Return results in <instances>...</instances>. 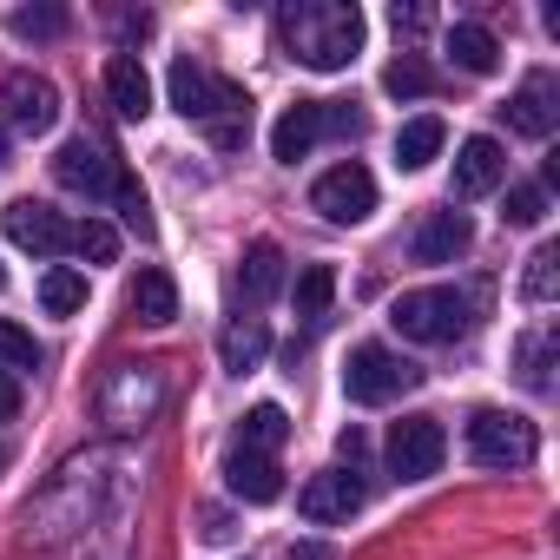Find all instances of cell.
<instances>
[{
  "mask_svg": "<svg viewBox=\"0 0 560 560\" xmlns=\"http://www.w3.org/2000/svg\"><path fill=\"white\" fill-rule=\"evenodd\" d=\"M277 34H284L291 60H304L317 73H343L363 54V14L350 0H298V8L277 14Z\"/></svg>",
  "mask_w": 560,
  "mask_h": 560,
  "instance_id": "6da1fadb",
  "label": "cell"
},
{
  "mask_svg": "<svg viewBox=\"0 0 560 560\" xmlns=\"http://www.w3.org/2000/svg\"><path fill=\"white\" fill-rule=\"evenodd\" d=\"M389 324L409 337V343H455L468 330V298L448 291V284H429V291H402L389 304Z\"/></svg>",
  "mask_w": 560,
  "mask_h": 560,
  "instance_id": "7a4b0ae2",
  "label": "cell"
},
{
  "mask_svg": "<svg viewBox=\"0 0 560 560\" xmlns=\"http://www.w3.org/2000/svg\"><path fill=\"white\" fill-rule=\"evenodd\" d=\"M416 383H422V370L402 363L389 343H357L350 363H343V396L363 402V409H383V402H396V396L416 389Z\"/></svg>",
  "mask_w": 560,
  "mask_h": 560,
  "instance_id": "3957f363",
  "label": "cell"
},
{
  "mask_svg": "<svg viewBox=\"0 0 560 560\" xmlns=\"http://www.w3.org/2000/svg\"><path fill=\"white\" fill-rule=\"evenodd\" d=\"M534 448H540V435L527 416H514V409H475L468 416V455L481 468H527Z\"/></svg>",
  "mask_w": 560,
  "mask_h": 560,
  "instance_id": "277c9868",
  "label": "cell"
},
{
  "mask_svg": "<svg viewBox=\"0 0 560 560\" xmlns=\"http://www.w3.org/2000/svg\"><path fill=\"white\" fill-rule=\"evenodd\" d=\"M383 455H389V475H396V481H429V475L442 468V455H448V429H442L435 416H402V422L389 429Z\"/></svg>",
  "mask_w": 560,
  "mask_h": 560,
  "instance_id": "5b68a950",
  "label": "cell"
},
{
  "mask_svg": "<svg viewBox=\"0 0 560 560\" xmlns=\"http://www.w3.org/2000/svg\"><path fill=\"white\" fill-rule=\"evenodd\" d=\"M311 211H324L330 224H363V218L376 211V178H370V165H357V159L330 165V172L311 185Z\"/></svg>",
  "mask_w": 560,
  "mask_h": 560,
  "instance_id": "8992f818",
  "label": "cell"
},
{
  "mask_svg": "<svg viewBox=\"0 0 560 560\" xmlns=\"http://www.w3.org/2000/svg\"><path fill=\"white\" fill-rule=\"evenodd\" d=\"M54 178L67 185V191H86V198H106L119 178H126V165L93 139V132H80V139H67L60 152H54Z\"/></svg>",
  "mask_w": 560,
  "mask_h": 560,
  "instance_id": "52a82bcc",
  "label": "cell"
},
{
  "mask_svg": "<svg viewBox=\"0 0 560 560\" xmlns=\"http://www.w3.org/2000/svg\"><path fill=\"white\" fill-rule=\"evenodd\" d=\"M0 119H8L14 132H27V139L54 132V119H60L54 80H40V73H8V80H0Z\"/></svg>",
  "mask_w": 560,
  "mask_h": 560,
  "instance_id": "ba28073f",
  "label": "cell"
},
{
  "mask_svg": "<svg viewBox=\"0 0 560 560\" xmlns=\"http://www.w3.org/2000/svg\"><path fill=\"white\" fill-rule=\"evenodd\" d=\"M0 224H8V237H14L21 250H34V257L73 250V224H67L54 205H40V198H14L8 211H0Z\"/></svg>",
  "mask_w": 560,
  "mask_h": 560,
  "instance_id": "9c48e42d",
  "label": "cell"
},
{
  "mask_svg": "<svg viewBox=\"0 0 560 560\" xmlns=\"http://www.w3.org/2000/svg\"><path fill=\"white\" fill-rule=\"evenodd\" d=\"M159 396H165V389H159V370H152V363H119V376L106 383L100 402H106V422H113V429H139V422L159 409Z\"/></svg>",
  "mask_w": 560,
  "mask_h": 560,
  "instance_id": "30bf717a",
  "label": "cell"
},
{
  "mask_svg": "<svg viewBox=\"0 0 560 560\" xmlns=\"http://www.w3.org/2000/svg\"><path fill=\"white\" fill-rule=\"evenodd\" d=\"M298 508H304V521H350V514L363 508L357 468H324V475H311L304 494H298Z\"/></svg>",
  "mask_w": 560,
  "mask_h": 560,
  "instance_id": "8fae6325",
  "label": "cell"
},
{
  "mask_svg": "<svg viewBox=\"0 0 560 560\" xmlns=\"http://www.w3.org/2000/svg\"><path fill=\"white\" fill-rule=\"evenodd\" d=\"M468 244H475L468 211H429V218L416 224V237H409V257H416V264H455Z\"/></svg>",
  "mask_w": 560,
  "mask_h": 560,
  "instance_id": "7c38bea8",
  "label": "cell"
},
{
  "mask_svg": "<svg viewBox=\"0 0 560 560\" xmlns=\"http://www.w3.org/2000/svg\"><path fill=\"white\" fill-rule=\"evenodd\" d=\"M317 139H324V100H298V106L277 113V126H270V159L298 165V159H311Z\"/></svg>",
  "mask_w": 560,
  "mask_h": 560,
  "instance_id": "4fadbf2b",
  "label": "cell"
},
{
  "mask_svg": "<svg viewBox=\"0 0 560 560\" xmlns=\"http://www.w3.org/2000/svg\"><path fill=\"white\" fill-rule=\"evenodd\" d=\"M224 488H231L237 501L264 508V501H277V494H284V475H277V462H270V455L231 448V455H224Z\"/></svg>",
  "mask_w": 560,
  "mask_h": 560,
  "instance_id": "5bb4252c",
  "label": "cell"
},
{
  "mask_svg": "<svg viewBox=\"0 0 560 560\" xmlns=\"http://www.w3.org/2000/svg\"><path fill=\"white\" fill-rule=\"evenodd\" d=\"M501 178H508V152L494 139H462V152H455V198H481Z\"/></svg>",
  "mask_w": 560,
  "mask_h": 560,
  "instance_id": "9a60e30c",
  "label": "cell"
},
{
  "mask_svg": "<svg viewBox=\"0 0 560 560\" xmlns=\"http://www.w3.org/2000/svg\"><path fill=\"white\" fill-rule=\"evenodd\" d=\"M501 113H508V126H514L521 139H547V132H553V119H560V106H553V73H534V80H527Z\"/></svg>",
  "mask_w": 560,
  "mask_h": 560,
  "instance_id": "2e32d148",
  "label": "cell"
},
{
  "mask_svg": "<svg viewBox=\"0 0 560 560\" xmlns=\"http://www.w3.org/2000/svg\"><path fill=\"white\" fill-rule=\"evenodd\" d=\"M106 100H113L119 119H145L152 113V80H145L139 54H113L106 60Z\"/></svg>",
  "mask_w": 560,
  "mask_h": 560,
  "instance_id": "e0dca14e",
  "label": "cell"
},
{
  "mask_svg": "<svg viewBox=\"0 0 560 560\" xmlns=\"http://www.w3.org/2000/svg\"><path fill=\"white\" fill-rule=\"evenodd\" d=\"M237 291H244V304L257 311V304H270L277 291H284V250H277L270 237H257L250 250H244V270H237Z\"/></svg>",
  "mask_w": 560,
  "mask_h": 560,
  "instance_id": "ac0fdd59",
  "label": "cell"
},
{
  "mask_svg": "<svg viewBox=\"0 0 560 560\" xmlns=\"http://www.w3.org/2000/svg\"><path fill=\"white\" fill-rule=\"evenodd\" d=\"M126 311H132L139 324H172V317H178V284H172L159 264H145V270L132 277V291H126Z\"/></svg>",
  "mask_w": 560,
  "mask_h": 560,
  "instance_id": "d6986e66",
  "label": "cell"
},
{
  "mask_svg": "<svg viewBox=\"0 0 560 560\" xmlns=\"http://www.w3.org/2000/svg\"><path fill=\"white\" fill-rule=\"evenodd\" d=\"M442 145H448V126H442L435 113H422V119H409V126L396 132V165H402V172H422V165L442 159Z\"/></svg>",
  "mask_w": 560,
  "mask_h": 560,
  "instance_id": "ffe728a7",
  "label": "cell"
},
{
  "mask_svg": "<svg viewBox=\"0 0 560 560\" xmlns=\"http://www.w3.org/2000/svg\"><path fill=\"white\" fill-rule=\"evenodd\" d=\"M264 357H270V330H264L257 317H244V324H231V330L218 337V363H224L231 376H250Z\"/></svg>",
  "mask_w": 560,
  "mask_h": 560,
  "instance_id": "44dd1931",
  "label": "cell"
},
{
  "mask_svg": "<svg viewBox=\"0 0 560 560\" xmlns=\"http://www.w3.org/2000/svg\"><path fill=\"white\" fill-rule=\"evenodd\" d=\"M448 60H455L462 73H494V67H501V40H494L488 27H475V21H455V27H448Z\"/></svg>",
  "mask_w": 560,
  "mask_h": 560,
  "instance_id": "7402d4cb",
  "label": "cell"
},
{
  "mask_svg": "<svg viewBox=\"0 0 560 560\" xmlns=\"http://www.w3.org/2000/svg\"><path fill=\"white\" fill-rule=\"evenodd\" d=\"M284 435H291V416L277 409V402H257V409L244 416V429H237V448L270 455V448H284Z\"/></svg>",
  "mask_w": 560,
  "mask_h": 560,
  "instance_id": "603a6c76",
  "label": "cell"
},
{
  "mask_svg": "<svg viewBox=\"0 0 560 560\" xmlns=\"http://www.w3.org/2000/svg\"><path fill=\"white\" fill-rule=\"evenodd\" d=\"M40 304H47L54 317H73V311H86V277H80V270H67V264H54V270L40 277Z\"/></svg>",
  "mask_w": 560,
  "mask_h": 560,
  "instance_id": "cb8c5ba5",
  "label": "cell"
},
{
  "mask_svg": "<svg viewBox=\"0 0 560 560\" xmlns=\"http://www.w3.org/2000/svg\"><path fill=\"white\" fill-rule=\"evenodd\" d=\"M330 298H337V270H330V264H304V270H298V317L317 324V317L330 311Z\"/></svg>",
  "mask_w": 560,
  "mask_h": 560,
  "instance_id": "d4e9b609",
  "label": "cell"
},
{
  "mask_svg": "<svg viewBox=\"0 0 560 560\" xmlns=\"http://www.w3.org/2000/svg\"><path fill=\"white\" fill-rule=\"evenodd\" d=\"M553 291H560V250L553 244H540L534 257H527V277H521V298L540 311V304H553Z\"/></svg>",
  "mask_w": 560,
  "mask_h": 560,
  "instance_id": "484cf974",
  "label": "cell"
},
{
  "mask_svg": "<svg viewBox=\"0 0 560 560\" xmlns=\"http://www.w3.org/2000/svg\"><path fill=\"white\" fill-rule=\"evenodd\" d=\"M383 86H389L396 100H429V93H435V73L422 67V54H402V60H389Z\"/></svg>",
  "mask_w": 560,
  "mask_h": 560,
  "instance_id": "4316f807",
  "label": "cell"
},
{
  "mask_svg": "<svg viewBox=\"0 0 560 560\" xmlns=\"http://www.w3.org/2000/svg\"><path fill=\"white\" fill-rule=\"evenodd\" d=\"M8 27H14L21 40H60V34H67V8H14Z\"/></svg>",
  "mask_w": 560,
  "mask_h": 560,
  "instance_id": "83f0119b",
  "label": "cell"
},
{
  "mask_svg": "<svg viewBox=\"0 0 560 560\" xmlns=\"http://www.w3.org/2000/svg\"><path fill=\"white\" fill-rule=\"evenodd\" d=\"M73 250H80L86 264H113V257H119V231H113L106 218H86V224H73Z\"/></svg>",
  "mask_w": 560,
  "mask_h": 560,
  "instance_id": "f1b7e54d",
  "label": "cell"
},
{
  "mask_svg": "<svg viewBox=\"0 0 560 560\" xmlns=\"http://www.w3.org/2000/svg\"><path fill=\"white\" fill-rule=\"evenodd\" d=\"M0 363H8V370H40V343L14 317H0Z\"/></svg>",
  "mask_w": 560,
  "mask_h": 560,
  "instance_id": "f546056e",
  "label": "cell"
},
{
  "mask_svg": "<svg viewBox=\"0 0 560 560\" xmlns=\"http://www.w3.org/2000/svg\"><path fill=\"white\" fill-rule=\"evenodd\" d=\"M514 231H534L540 218H547V191L540 185H508V211H501Z\"/></svg>",
  "mask_w": 560,
  "mask_h": 560,
  "instance_id": "4dcf8cb0",
  "label": "cell"
},
{
  "mask_svg": "<svg viewBox=\"0 0 560 560\" xmlns=\"http://www.w3.org/2000/svg\"><path fill=\"white\" fill-rule=\"evenodd\" d=\"M113 198H119V211H126V224L139 231V237H152V205H145V185L126 172L119 185H113Z\"/></svg>",
  "mask_w": 560,
  "mask_h": 560,
  "instance_id": "1f68e13d",
  "label": "cell"
},
{
  "mask_svg": "<svg viewBox=\"0 0 560 560\" xmlns=\"http://www.w3.org/2000/svg\"><path fill=\"white\" fill-rule=\"evenodd\" d=\"M521 383L527 389H547V337H527L521 343Z\"/></svg>",
  "mask_w": 560,
  "mask_h": 560,
  "instance_id": "d6a6232c",
  "label": "cell"
},
{
  "mask_svg": "<svg viewBox=\"0 0 560 560\" xmlns=\"http://www.w3.org/2000/svg\"><path fill=\"white\" fill-rule=\"evenodd\" d=\"M14 416H21V383L0 370V422H14Z\"/></svg>",
  "mask_w": 560,
  "mask_h": 560,
  "instance_id": "836d02e7",
  "label": "cell"
},
{
  "mask_svg": "<svg viewBox=\"0 0 560 560\" xmlns=\"http://www.w3.org/2000/svg\"><path fill=\"white\" fill-rule=\"evenodd\" d=\"M396 27H402V34H422V27H429V14H422V8H396Z\"/></svg>",
  "mask_w": 560,
  "mask_h": 560,
  "instance_id": "e575fe53",
  "label": "cell"
},
{
  "mask_svg": "<svg viewBox=\"0 0 560 560\" xmlns=\"http://www.w3.org/2000/svg\"><path fill=\"white\" fill-rule=\"evenodd\" d=\"M291 560H330V553H324L317 540H304V547H291Z\"/></svg>",
  "mask_w": 560,
  "mask_h": 560,
  "instance_id": "d590c367",
  "label": "cell"
},
{
  "mask_svg": "<svg viewBox=\"0 0 560 560\" xmlns=\"http://www.w3.org/2000/svg\"><path fill=\"white\" fill-rule=\"evenodd\" d=\"M0 291H8V270H0Z\"/></svg>",
  "mask_w": 560,
  "mask_h": 560,
  "instance_id": "8d00e7d4",
  "label": "cell"
},
{
  "mask_svg": "<svg viewBox=\"0 0 560 560\" xmlns=\"http://www.w3.org/2000/svg\"><path fill=\"white\" fill-rule=\"evenodd\" d=\"M0 159H8V139H0Z\"/></svg>",
  "mask_w": 560,
  "mask_h": 560,
  "instance_id": "74e56055",
  "label": "cell"
},
{
  "mask_svg": "<svg viewBox=\"0 0 560 560\" xmlns=\"http://www.w3.org/2000/svg\"><path fill=\"white\" fill-rule=\"evenodd\" d=\"M0 468H8V448H0Z\"/></svg>",
  "mask_w": 560,
  "mask_h": 560,
  "instance_id": "f35d334b",
  "label": "cell"
}]
</instances>
